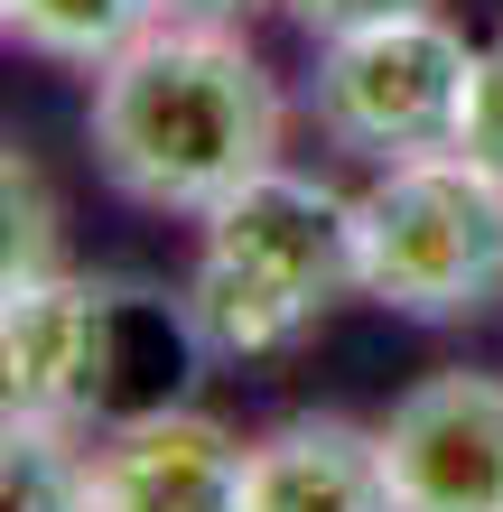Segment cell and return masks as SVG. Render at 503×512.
I'll list each match as a JSON object with an SVG mask.
<instances>
[{"label":"cell","instance_id":"obj_14","mask_svg":"<svg viewBox=\"0 0 503 512\" xmlns=\"http://www.w3.org/2000/svg\"><path fill=\"white\" fill-rule=\"evenodd\" d=\"M243 0H168V19H233Z\"/></svg>","mask_w":503,"mask_h":512},{"label":"cell","instance_id":"obj_12","mask_svg":"<svg viewBox=\"0 0 503 512\" xmlns=\"http://www.w3.org/2000/svg\"><path fill=\"white\" fill-rule=\"evenodd\" d=\"M466 159H476V168H494L503 177V38L476 56V103H466Z\"/></svg>","mask_w":503,"mask_h":512},{"label":"cell","instance_id":"obj_5","mask_svg":"<svg viewBox=\"0 0 503 512\" xmlns=\"http://www.w3.org/2000/svg\"><path fill=\"white\" fill-rule=\"evenodd\" d=\"M476 56L438 10L420 19H382L354 38H317V75H308V112L336 149L373 168L429 159V149L466 140V103H476Z\"/></svg>","mask_w":503,"mask_h":512},{"label":"cell","instance_id":"obj_1","mask_svg":"<svg viewBox=\"0 0 503 512\" xmlns=\"http://www.w3.org/2000/svg\"><path fill=\"white\" fill-rule=\"evenodd\" d=\"M94 168L150 215H215L280 168V84L224 19H159L94 75Z\"/></svg>","mask_w":503,"mask_h":512},{"label":"cell","instance_id":"obj_3","mask_svg":"<svg viewBox=\"0 0 503 512\" xmlns=\"http://www.w3.org/2000/svg\"><path fill=\"white\" fill-rule=\"evenodd\" d=\"M187 298L140 289V280H47L10 289L0 308V382L10 419H66V429H122V419L177 410L205 364Z\"/></svg>","mask_w":503,"mask_h":512},{"label":"cell","instance_id":"obj_13","mask_svg":"<svg viewBox=\"0 0 503 512\" xmlns=\"http://www.w3.org/2000/svg\"><path fill=\"white\" fill-rule=\"evenodd\" d=\"M308 38H354V28H382V19H420L438 0H280Z\"/></svg>","mask_w":503,"mask_h":512},{"label":"cell","instance_id":"obj_4","mask_svg":"<svg viewBox=\"0 0 503 512\" xmlns=\"http://www.w3.org/2000/svg\"><path fill=\"white\" fill-rule=\"evenodd\" d=\"M364 298L410 326H457L503 298V177L466 149L382 168L364 196Z\"/></svg>","mask_w":503,"mask_h":512},{"label":"cell","instance_id":"obj_10","mask_svg":"<svg viewBox=\"0 0 503 512\" xmlns=\"http://www.w3.org/2000/svg\"><path fill=\"white\" fill-rule=\"evenodd\" d=\"M0 512H94V447L66 419H10Z\"/></svg>","mask_w":503,"mask_h":512},{"label":"cell","instance_id":"obj_9","mask_svg":"<svg viewBox=\"0 0 503 512\" xmlns=\"http://www.w3.org/2000/svg\"><path fill=\"white\" fill-rule=\"evenodd\" d=\"M159 19H168V0H0V28H10L28 56L84 66V75H103L112 56L131 38H150Z\"/></svg>","mask_w":503,"mask_h":512},{"label":"cell","instance_id":"obj_11","mask_svg":"<svg viewBox=\"0 0 503 512\" xmlns=\"http://www.w3.org/2000/svg\"><path fill=\"white\" fill-rule=\"evenodd\" d=\"M0 215H10V243H0V270H10V289L47 280L56 270V205H47V177L28 149L0 159Z\"/></svg>","mask_w":503,"mask_h":512},{"label":"cell","instance_id":"obj_2","mask_svg":"<svg viewBox=\"0 0 503 512\" xmlns=\"http://www.w3.org/2000/svg\"><path fill=\"white\" fill-rule=\"evenodd\" d=\"M354 289H364V205L336 196L327 177L261 168L215 215H196V261L177 298L215 354L261 364V354L308 345Z\"/></svg>","mask_w":503,"mask_h":512},{"label":"cell","instance_id":"obj_6","mask_svg":"<svg viewBox=\"0 0 503 512\" xmlns=\"http://www.w3.org/2000/svg\"><path fill=\"white\" fill-rule=\"evenodd\" d=\"M401 512H503V373H429L382 419Z\"/></svg>","mask_w":503,"mask_h":512},{"label":"cell","instance_id":"obj_8","mask_svg":"<svg viewBox=\"0 0 503 512\" xmlns=\"http://www.w3.org/2000/svg\"><path fill=\"white\" fill-rule=\"evenodd\" d=\"M243 512H401L392 466H382V429H354L336 410L280 419L271 438H252Z\"/></svg>","mask_w":503,"mask_h":512},{"label":"cell","instance_id":"obj_7","mask_svg":"<svg viewBox=\"0 0 503 512\" xmlns=\"http://www.w3.org/2000/svg\"><path fill=\"white\" fill-rule=\"evenodd\" d=\"M252 447L205 410H150L103 429L94 447V512H243Z\"/></svg>","mask_w":503,"mask_h":512}]
</instances>
